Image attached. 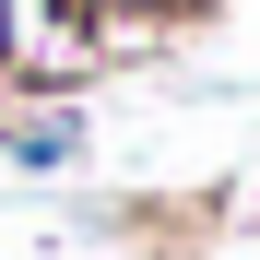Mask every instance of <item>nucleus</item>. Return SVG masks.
<instances>
[{
	"instance_id": "1",
	"label": "nucleus",
	"mask_w": 260,
	"mask_h": 260,
	"mask_svg": "<svg viewBox=\"0 0 260 260\" xmlns=\"http://www.w3.org/2000/svg\"><path fill=\"white\" fill-rule=\"evenodd\" d=\"M0 166H24V178L83 166V107H71V95H24V107H0Z\"/></svg>"
},
{
	"instance_id": "2",
	"label": "nucleus",
	"mask_w": 260,
	"mask_h": 260,
	"mask_svg": "<svg viewBox=\"0 0 260 260\" xmlns=\"http://www.w3.org/2000/svg\"><path fill=\"white\" fill-rule=\"evenodd\" d=\"M95 12H154V24H189L201 0H95Z\"/></svg>"
},
{
	"instance_id": "3",
	"label": "nucleus",
	"mask_w": 260,
	"mask_h": 260,
	"mask_svg": "<svg viewBox=\"0 0 260 260\" xmlns=\"http://www.w3.org/2000/svg\"><path fill=\"white\" fill-rule=\"evenodd\" d=\"M0 107H12V0H0Z\"/></svg>"
}]
</instances>
